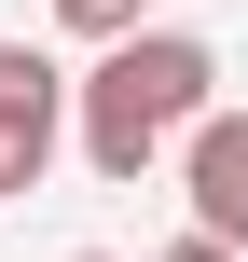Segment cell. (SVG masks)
<instances>
[{
    "instance_id": "5",
    "label": "cell",
    "mask_w": 248,
    "mask_h": 262,
    "mask_svg": "<svg viewBox=\"0 0 248 262\" xmlns=\"http://www.w3.org/2000/svg\"><path fill=\"white\" fill-rule=\"evenodd\" d=\"M166 262H235V249H207V235H179V249H166Z\"/></svg>"
},
{
    "instance_id": "7",
    "label": "cell",
    "mask_w": 248,
    "mask_h": 262,
    "mask_svg": "<svg viewBox=\"0 0 248 262\" xmlns=\"http://www.w3.org/2000/svg\"><path fill=\"white\" fill-rule=\"evenodd\" d=\"M0 193H14V166H0Z\"/></svg>"
},
{
    "instance_id": "1",
    "label": "cell",
    "mask_w": 248,
    "mask_h": 262,
    "mask_svg": "<svg viewBox=\"0 0 248 262\" xmlns=\"http://www.w3.org/2000/svg\"><path fill=\"white\" fill-rule=\"evenodd\" d=\"M207 83H221V55L193 28H138L124 55H97V83H83V166L138 180L179 124H207Z\"/></svg>"
},
{
    "instance_id": "2",
    "label": "cell",
    "mask_w": 248,
    "mask_h": 262,
    "mask_svg": "<svg viewBox=\"0 0 248 262\" xmlns=\"http://www.w3.org/2000/svg\"><path fill=\"white\" fill-rule=\"evenodd\" d=\"M55 124H69V83H55V55H41V41H0V166H14V193L55 166Z\"/></svg>"
},
{
    "instance_id": "3",
    "label": "cell",
    "mask_w": 248,
    "mask_h": 262,
    "mask_svg": "<svg viewBox=\"0 0 248 262\" xmlns=\"http://www.w3.org/2000/svg\"><path fill=\"white\" fill-rule=\"evenodd\" d=\"M179 180H193V235L207 249H248V111H207L179 138Z\"/></svg>"
},
{
    "instance_id": "6",
    "label": "cell",
    "mask_w": 248,
    "mask_h": 262,
    "mask_svg": "<svg viewBox=\"0 0 248 262\" xmlns=\"http://www.w3.org/2000/svg\"><path fill=\"white\" fill-rule=\"evenodd\" d=\"M69 262H110V249H69Z\"/></svg>"
},
{
    "instance_id": "4",
    "label": "cell",
    "mask_w": 248,
    "mask_h": 262,
    "mask_svg": "<svg viewBox=\"0 0 248 262\" xmlns=\"http://www.w3.org/2000/svg\"><path fill=\"white\" fill-rule=\"evenodd\" d=\"M55 28H69V41H110V55H124V41H138V0H55Z\"/></svg>"
}]
</instances>
